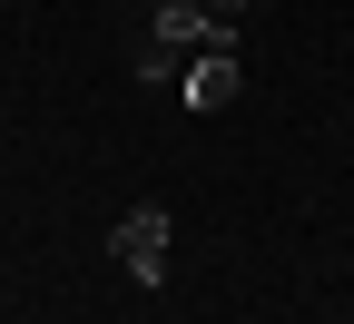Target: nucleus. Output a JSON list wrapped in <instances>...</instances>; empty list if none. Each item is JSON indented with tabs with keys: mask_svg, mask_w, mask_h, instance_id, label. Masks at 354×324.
Instances as JSON below:
<instances>
[{
	"mask_svg": "<svg viewBox=\"0 0 354 324\" xmlns=\"http://www.w3.org/2000/svg\"><path fill=\"white\" fill-rule=\"evenodd\" d=\"M236 88H246V59H236V30L216 39V50H187V69H177V99H187V108H227Z\"/></svg>",
	"mask_w": 354,
	"mask_h": 324,
	"instance_id": "1",
	"label": "nucleus"
},
{
	"mask_svg": "<svg viewBox=\"0 0 354 324\" xmlns=\"http://www.w3.org/2000/svg\"><path fill=\"white\" fill-rule=\"evenodd\" d=\"M167 236H177L167 207H128V216H118V236H109V256L138 275V285H158V275H167Z\"/></svg>",
	"mask_w": 354,
	"mask_h": 324,
	"instance_id": "2",
	"label": "nucleus"
},
{
	"mask_svg": "<svg viewBox=\"0 0 354 324\" xmlns=\"http://www.w3.org/2000/svg\"><path fill=\"white\" fill-rule=\"evenodd\" d=\"M227 30L236 20H216L207 0H158V50H177V59H187V50H216Z\"/></svg>",
	"mask_w": 354,
	"mask_h": 324,
	"instance_id": "3",
	"label": "nucleus"
},
{
	"mask_svg": "<svg viewBox=\"0 0 354 324\" xmlns=\"http://www.w3.org/2000/svg\"><path fill=\"white\" fill-rule=\"evenodd\" d=\"M207 10H216V20H236V10H246V0H207Z\"/></svg>",
	"mask_w": 354,
	"mask_h": 324,
	"instance_id": "4",
	"label": "nucleus"
}]
</instances>
